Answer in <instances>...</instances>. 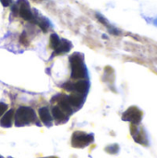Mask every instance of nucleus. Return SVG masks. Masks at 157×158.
Wrapping results in <instances>:
<instances>
[{
    "instance_id": "0eeeda50",
    "label": "nucleus",
    "mask_w": 157,
    "mask_h": 158,
    "mask_svg": "<svg viewBox=\"0 0 157 158\" xmlns=\"http://www.w3.org/2000/svg\"><path fill=\"white\" fill-rule=\"evenodd\" d=\"M51 112H52V118L56 121L57 124H64L68 120L69 116L64 110H62L57 105L52 107Z\"/></svg>"
},
{
    "instance_id": "4be33fe9",
    "label": "nucleus",
    "mask_w": 157,
    "mask_h": 158,
    "mask_svg": "<svg viewBox=\"0 0 157 158\" xmlns=\"http://www.w3.org/2000/svg\"><path fill=\"white\" fill-rule=\"evenodd\" d=\"M8 158H12V157H8Z\"/></svg>"
},
{
    "instance_id": "dca6fc26",
    "label": "nucleus",
    "mask_w": 157,
    "mask_h": 158,
    "mask_svg": "<svg viewBox=\"0 0 157 158\" xmlns=\"http://www.w3.org/2000/svg\"><path fill=\"white\" fill-rule=\"evenodd\" d=\"M19 42H20V44H23V45H29V39H28V37H27V35H26V33L25 32H23L21 35H20V37H19Z\"/></svg>"
},
{
    "instance_id": "f8f14e48",
    "label": "nucleus",
    "mask_w": 157,
    "mask_h": 158,
    "mask_svg": "<svg viewBox=\"0 0 157 158\" xmlns=\"http://www.w3.org/2000/svg\"><path fill=\"white\" fill-rule=\"evenodd\" d=\"M14 110L10 109L8 111H6L5 113V115L3 116V118L0 120V126L3 128H10L12 126V122H13V118H14Z\"/></svg>"
},
{
    "instance_id": "2eb2a0df",
    "label": "nucleus",
    "mask_w": 157,
    "mask_h": 158,
    "mask_svg": "<svg viewBox=\"0 0 157 158\" xmlns=\"http://www.w3.org/2000/svg\"><path fill=\"white\" fill-rule=\"evenodd\" d=\"M105 151L108 153V154H111V155H117L118 152H119V146L118 144H111V145H108L107 147H105Z\"/></svg>"
},
{
    "instance_id": "7ed1b4c3",
    "label": "nucleus",
    "mask_w": 157,
    "mask_h": 158,
    "mask_svg": "<svg viewBox=\"0 0 157 158\" xmlns=\"http://www.w3.org/2000/svg\"><path fill=\"white\" fill-rule=\"evenodd\" d=\"M94 135L93 133L87 134L82 131H75L72 134L71 144L75 148H84L93 143Z\"/></svg>"
},
{
    "instance_id": "4468645a",
    "label": "nucleus",
    "mask_w": 157,
    "mask_h": 158,
    "mask_svg": "<svg viewBox=\"0 0 157 158\" xmlns=\"http://www.w3.org/2000/svg\"><path fill=\"white\" fill-rule=\"evenodd\" d=\"M60 43V37L56 33H52L50 36V48L55 50Z\"/></svg>"
},
{
    "instance_id": "423d86ee",
    "label": "nucleus",
    "mask_w": 157,
    "mask_h": 158,
    "mask_svg": "<svg viewBox=\"0 0 157 158\" xmlns=\"http://www.w3.org/2000/svg\"><path fill=\"white\" fill-rule=\"evenodd\" d=\"M131 135L134 139V141L143 146H147L149 144V139L146 134L145 130L142 127L140 128L139 125H131L130 128Z\"/></svg>"
},
{
    "instance_id": "20e7f679",
    "label": "nucleus",
    "mask_w": 157,
    "mask_h": 158,
    "mask_svg": "<svg viewBox=\"0 0 157 158\" xmlns=\"http://www.w3.org/2000/svg\"><path fill=\"white\" fill-rule=\"evenodd\" d=\"M143 118V110L136 106H130L122 115V120L130 122L131 125H139L142 122Z\"/></svg>"
},
{
    "instance_id": "f03ea898",
    "label": "nucleus",
    "mask_w": 157,
    "mask_h": 158,
    "mask_svg": "<svg viewBox=\"0 0 157 158\" xmlns=\"http://www.w3.org/2000/svg\"><path fill=\"white\" fill-rule=\"evenodd\" d=\"M14 118L16 127H23L36 122L37 116L35 111L31 107L20 106L14 114Z\"/></svg>"
},
{
    "instance_id": "39448f33",
    "label": "nucleus",
    "mask_w": 157,
    "mask_h": 158,
    "mask_svg": "<svg viewBox=\"0 0 157 158\" xmlns=\"http://www.w3.org/2000/svg\"><path fill=\"white\" fill-rule=\"evenodd\" d=\"M16 5L18 6L19 15L21 19L30 22L35 21V15L32 13L28 0H17Z\"/></svg>"
},
{
    "instance_id": "aec40b11",
    "label": "nucleus",
    "mask_w": 157,
    "mask_h": 158,
    "mask_svg": "<svg viewBox=\"0 0 157 158\" xmlns=\"http://www.w3.org/2000/svg\"><path fill=\"white\" fill-rule=\"evenodd\" d=\"M33 1H35V2H40V1H43V0H33Z\"/></svg>"
},
{
    "instance_id": "1a4fd4ad",
    "label": "nucleus",
    "mask_w": 157,
    "mask_h": 158,
    "mask_svg": "<svg viewBox=\"0 0 157 158\" xmlns=\"http://www.w3.org/2000/svg\"><path fill=\"white\" fill-rule=\"evenodd\" d=\"M72 48V43L67 39H61L60 38V43L58 46L54 50L53 55L54 56H58V55H64L66 53H68Z\"/></svg>"
},
{
    "instance_id": "f257e3e1",
    "label": "nucleus",
    "mask_w": 157,
    "mask_h": 158,
    "mask_svg": "<svg viewBox=\"0 0 157 158\" xmlns=\"http://www.w3.org/2000/svg\"><path fill=\"white\" fill-rule=\"evenodd\" d=\"M69 64L71 68V79L79 80L88 77V70L84 63V56L80 52H75L69 56Z\"/></svg>"
},
{
    "instance_id": "9d476101",
    "label": "nucleus",
    "mask_w": 157,
    "mask_h": 158,
    "mask_svg": "<svg viewBox=\"0 0 157 158\" xmlns=\"http://www.w3.org/2000/svg\"><path fill=\"white\" fill-rule=\"evenodd\" d=\"M68 102H69L70 106H72V108L80 109L84 103L85 95H82L78 93H73L72 94L68 96Z\"/></svg>"
},
{
    "instance_id": "6e6552de",
    "label": "nucleus",
    "mask_w": 157,
    "mask_h": 158,
    "mask_svg": "<svg viewBox=\"0 0 157 158\" xmlns=\"http://www.w3.org/2000/svg\"><path fill=\"white\" fill-rule=\"evenodd\" d=\"M90 89V83L87 80H81L77 82H72V91L74 93L81 94L82 95H87Z\"/></svg>"
},
{
    "instance_id": "a211bd4d",
    "label": "nucleus",
    "mask_w": 157,
    "mask_h": 158,
    "mask_svg": "<svg viewBox=\"0 0 157 158\" xmlns=\"http://www.w3.org/2000/svg\"><path fill=\"white\" fill-rule=\"evenodd\" d=\"M0 2H1V4L3 5V6L7 7V6H9L11 5L12 0H0Z\"/></svg>"
},
{
    "instance_id": "412c9836",
    "label": "nucleus",
    "mask_w": 157,
    "mask_h": 158,
    "mask_svg": "<svg viewBox=\"0 0 157 158\" xmlns=\"http://www.w3.org/2000/svg\"><path fill=\"white\" fill-rule=\"evenodd\" d=\"M0 158H4V157H3V156H0Z\"/></svg>"
},
{
    "instance_id": "9b49d317",
    "label": "nucleus",
    "mask_w": 157,
    "mask_h": 158,
    "mask_svg": "<svg viewBox=\"0 0 157 158\" xmlns=\"http://www.w3.org/2000/svg\"><path fill=\"white\" fill-rule=\"evenodd\" d=\"M38 113H39V117H40V119L41 121L47 127H51L52 124H53V118L51 116V113L48 109V107L46 106H43V107H41L39 110H38Z\"/></svg>"
},
{
    "instance_id": "6ab92c4d",
    "label": "nucleus",
    "mask_w": 157,
    "mask_h": 158,
    "mask_svg": "<svg viewBox=\"0 0 157 158\" xmlns=\"http://www.w3.org/2000/svg\"><path fill=\"white\" fill-rule=\"evenodd\" d=\"M43 158H57V157H56V156H48V157H43Z\"/></svg>"
},
{
    "instance_id": "f3484780",
    "label": "nucleus",
    "mask_w": 157,
    "mask_h": 158,
    "mask_svg": "<svg viewBox=\"0 0 157 158\" xmlns=\"http://www.w3.org/2000/svg\"><path fill=\"white\" fill-rule=\"evenodd\" d=\"M7 107H8V106H7L6 104H5V103H0V117H1L2 115L5 114V112L6 111Z\"/></svg>"
},
{
    "instance_id": "ddd939ff",
    "label": "nucleus",
    "mask_w": 157,
    "mask_h": 158,
    "mask_svg": "<svg viewBox=\"0 0 157 158\" xmlns=\"http://www.w3.org/2000/svg\"><path fill=\"white\" fill-rule=\"evenodd\" d=\"M34 23H36V24L41 28V30H42L43 32H46V31H48V28H49L50 25H51L50 21H49L46 18H44V17H40V18H38V17L35 16V21H34Z\"/></svg>"
}]
</instances>
